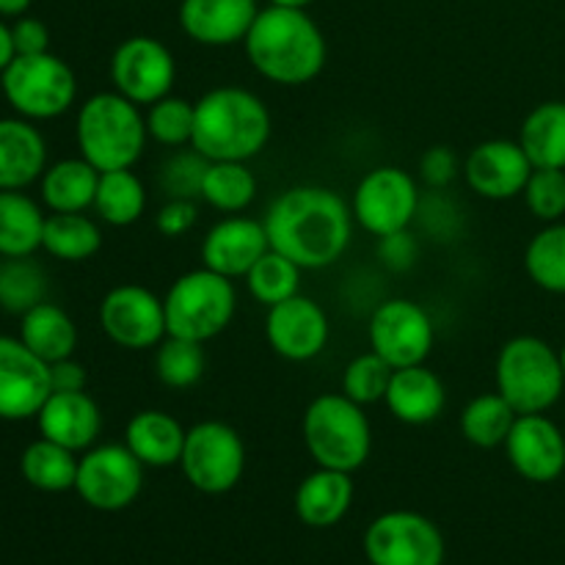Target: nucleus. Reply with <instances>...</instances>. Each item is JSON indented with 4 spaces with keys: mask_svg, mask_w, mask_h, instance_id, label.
<instances>
[{
    "mask_svg": "<svg viewBox=\"0 0 565 565\" xmlns=\"http://www.w3.org/2000/svg\"><path fill=\"white\" fill-rule=\"evenodd\" d=\"M263 224L274 252L301 270H323L348 252L356 221L345 196L331 188L296 185L270 202Z\"/></svg>",
    "mask_w": 565,
    "mask_h": 565,
    "instance_id": "f257e3e1",
    "label": "nucleus"
},
{
    "mask_svg": "<svg viewBox=\"0 0 565 565\" xmlns=\"http://www.w3.org/2000/svg\"><path fill=\"white\" fill-rule=\"evenodd\" d=\"M248 61L265 81L303 86L323 72L329 44L307 9L268 6L259 9L246 42Z\"/></svg>",
    "mask_w": 565,
    "mask_h": 565,
    "instance_id": "f03ea898",
    "label": "nucleus"
},
{
    "mask_svg": "<svg viewBox=\"0 0 565 565\" xmlns=\"http://www.w3.org/2000/svg\"><path fill=\"white\" fill-rule=\"evenodd\" d=\"M270 110L254 92L218 86L196 99L191 147L207 160H252L268 147Z\"/></svg>",
    "mask_w": 565,
    "mask_h": 565,
    "instance_id": "7ed1b4c3",
    "label": "nucleus"
},
{
    "mask_svg": "<svg viewBox=\"0 0 565 565\" xmlns=\"http://www.w3.org/2000/svg\"><path fill=\"white\" fill-rule=\"evenodd\" d=\"M75 141L81 158L97 171L132 169L147 149V119L119 92H99L77 110Z\"/></svg>",
    "mask_w": 565,
    "mask_h": 565,
    "instance_id": "20e7f679",
    "label": "nucleus"
},
{
    "mask_svg": "<svg viewBox=\"0 0 565 565\" xmlns=\"http://www.w3.org/2000/svg\"><path fill=\"white\" fill-rule=\"evenodd\" d=\"M303 445L323 469L353 475L367 463L373 450V428L364 406L342 392L315 397L303 412Z\"/></svg>",
    "mask_w": 565,
    "mask_h": 565,
    "instance_id": "39448f33",
    "label": "nucleus"
},
{
    "mask_svg": "<svg viewBox=\"0 0 565 565\" xmlns=\"http://www.w3.org/2000/svg\"><path fill=\"white\" fill-rule=\"evenodd\" d=\"M494 384L516 414H546L565 392L561 351L541 337H513L497 353Z\"/></svg>",
    "mask_w": 565,
    "mask_h": 565,
    "instance_id": "423d86ee",
    "label": "nucleus"
},
{
    "mask_svg": "<svg viewBox=\"0 0 565 565\" xmlns=\"http://www.w3.org/2000/svg\"><path fill=\"white\" fill-rule=\"evenodd\" d=\"M166 331L191 342H210L226 331L237 312L235 281L210 268L182 274L163 296Z\"/></svg>",
    "mask_w": 565,
    "mask_h": 565,
    "instance_id": "0eeeda50",
    "label": "nucleus"
},
{
    "mask_svg": "<svg viewBox=\"0 0 565 565\" xmlns=\"http://www.w3.org/2000/svg\"><path fill=\"white\" fill-rule=\"evenodd\" d=\"M0 86L11 108L31 121L55 119L64 116L75 105L77 81L75 72L58 55L36 53L17 55L3 72Z\"/></svg>",
    "mask_w": 565,
    "mask_h": 565,
    "instance_id": "6e6552de",
    "label": "nucleus"
},
{
    "mask_svg": "<svg viewBox=\"0 0 565 565\" xmlns=\"http://www.w3.org/2000/svg\"><path fill=\"white\" fill-rule=\"evenodd\" d=\"M180 469L188 483L202 494H226L246 472V445L232 425L204 419L188 428Z\"/></svg>",
    "mask_w": 565,
    "mask_h": 565,
    "instance_id": "1a4fd4ad",
    "label": "nucleus"
},
{
    "mask_svg": "<svg viewBox=\"0 0 565 565\" xmlns=\"http://www.w3.org/2000/svg\"><path fill=\"white\" fill-rule=\"evenodd\" d=\"M417 180L397 166H379L359 180L353 191V221L375 237L403 232L419 215Z\"/></svg>",
    "mask_w": 565,
    "mask_h": 565,
    "instance_id": "9d476101",
    "label": "nucleus"
},
{
    "mask_svg": "<svg viewBox=\"0 0 565 565\" xmlns=\"http://www.w3.org/2000/svg\"><path fill=\"white\" fill-rule=\"evenodd\" d=\"M143 469L125 441L88 447L77 461L75 491L94 511H125L141 494Z\"/></svg>",
    "mask_w": 565,
    "mask_h": 565,
    "instance_id": "9b49d317",
    "label": "nucleus"
},
{
    "mask_svg": "<svg viewBox=\"0 0 565 565\" xmlns=\"http://www.w3.org/2000/svg\"><path fill=\"white\" fill-rule=\"evenodd\" d=\"M370 565H445V535L423 513L390 511L364 533Z\"/></svg>",
    "mask_w": 565,
    "mask_h": 565,
    "instance_id": "f8f14e48",
    "label": "nucleus"
},
{
    "mask_svg": "<svg viewBox=\"0 0 565 565\" xmlns=\"http://www.w3.org/2000/svg\"><path fill=\"white\" fill-rule=\"evenodd\" d=\"M367 337L370 351L401 370L425 364V359L434 351L436 326L430 315L412 298H390L375 307Z\"/></svg>",
    "mask_w": 565,
    "mask_h": 565,
    "instance_id": "ddd939ff",
    "label": "nucleus"
},
{
    "mask_svg": "<svg viewBox=\"0 0 565 565\" xmlns=\"http://www.w3.org/2000/svg\"><path fill=\"white\" fill-rule=\"evenodd\" d=\"M110 81H114V92L136 103L138 108H149L158 99L169 97L171 88H174V53L160 39H125L110 58Z\"/></svg>",
    "mask_w": 565,
    "mask_h": 565,
    "instance_id": "4468645a",
    "label": "nucleus"
},
{
    "mask_svg": "<svg viewBox=\"0 0 565 565\" xmlns=\"http://www.w3.org/2000/svg\"><path fill=\"white\" fill-rule=\"evenodd\" d=\"M99 326L105 337L125 351H149L169 337L163 298L143 285H119L105 292Z\"/></svg>",
    "mask_w": 565,
    "mask_h": 565,
    "instance_id": "2eb2a0df",
    "label": "nucleus"
},
{
    "mask_svg": "<svg viewBox=\"0 0 565 565\" xmlns=\"http://www.w3.org/2000/svg\"><path fill=\"white\" fill-rule=\"evenodd\" d=\"M331 337L329 315L315 298L292 296L268 309L265 340L287 362H312L326 351Z\"/></svg>",
    "mask_w": 565,
    "mask_h": 565,
    "instance_id": "dca6fc26",
    "label": "nucleus"
},
{
    "mask_svg": "<svg viewBox=\"0 0 565 565\" xmlns=\"http://www.w3.org/2000/svg\"><path fill=\"white\" fill-rule=\"evenodd\" d=\"M50 392V364L22 340L0 337V419L36 417Z\"/></svg>",
    "mask_w": 565,
    "mask_h": 565,
    "instance_id": "f3484780",
    "label": "nucleus"
},
{
    "mask_svg": "<svg viewBox=\"0 0 565 565\" xmlns=\"http://www.w3.org/2000/svg\"><path fill=\"white\" fill-rule=\"evenodd\" d=\"M530 174H533V163L524 154L522 143L508 141V138L478 143L463 160V180L469 191L491 202L522 196Z\"/></svg>",
    "mask_w": 565,
    "mask_h": 565,
    "instance_id": "a211bd4d",
    "label": "nucleus"
},
{
    "mask_svg": "<svg viewBox=\"0 0 565 565\" xmlns=\"http://www.w3.org/2000/svg\"><path fill=\"white\" fill-rule=\"evenodd\" d=\"M502 447L519 478L530 483H552L565 472V436L546 414H519Z\"/></svg>",
    "mask_w": 565,
    "mask_h": 565,
    "instance_id": "6ab92c4d",
    "label": "nucleus"
},
{
    "mask_svg": "<svg viewBox=\"0 0 565 565\" xmlns=\"http://www.w3.org/2000/svg\"><path fill=\"white\" fill-rule=\"evenodd\" d=\"M270 248L268 232L263 221L246 218V215H230L210 226L202 241V265L226 276V279H246L248 270L257 265Z\"/></svg>",
    "mask_w": 565,
    "mask_h": 565,
    "instance_id": "aec40b11",
    "label": "nucleus"
},
{
    "mask_svg": "<svg viewBox=\"0 0 565 565\" xmlns=\"http://www.w3.org/2000/svg\"><path fill=\"white\" fill-rule=\"evenodd\" d=\"M257 14V0H182L180 28L204 47H232L246 42Z\"/></svg>",
    "mask_w": 565,
    "mask_h": 565,
    "instance_id": "412c9836",
    "label": "nucleus"
},
{
    "mask_svg": "<svg viewBox=\"0 0 565 565\" xmlns=\"http://www.w3.org/2000/svg\"><path fill=\"white\" fill-rule=\"evenodd\" d=\"M36 423L44 439L72 452H86L103 430V414L86 392H50Z\"/></svg>",
    "mask_w": 565,
    "mask_h": 565,
    "instance_id": "4be33fe9",
    "label": "nucleus"
},
{
    "mask_svg": "<svg viewBox=\"0 0 565 565\" xmlns=\"http://www.w3.org/2000/svg\"><path fill=\"white\" fill-rule=\"evenodd\" d=\"M384 403L392 417L401 419L403 425H430L445 412L447 392L434 370L414 364L392 373Z\"/></svg>",
    "mask_w": 565,
    "mask_h": 565,
    "instance_id": "5701e85b",
    "label": "nucleus"
},
{
    "mask_svg": "<svg viewBox=\"0 0 565 565\" xmlns=\"http://www.w3.org/2000/svg\"><path fill=\"white\" fill-rule=\"evenodd\" d=\"M47 143L31 119H0V191H22L42 180Z\"/></svg>",
    "mask_w": 565,
    "mask_h": 565,
    "instance_id": "b1692460",
    "label": "nucleus"
},
{
    "mask_svg": "<svg viewBox=\"0 0 565 565\" xmlns=\"http://www.w3.org/2000/svg\"><path fill=\"white\" fill-rule=\"evenodd\" d=\"M296 516L307 527L326 530L340 524L353 505V480L348 472L318 467L296 489Z\"/></svg>",
    "mask_w": 565,
    "mask_h": 565,
    "instance_id": "393cba45",
    "label": "nucleus"
},
{
    "mask_svg": "<svg viewBox=\"0 0 565 565\" xmlns=\"http://www.w3.org/2000/svg\"><path fill=\"white\" fill-rule=\"evenodd\" d=\"M185 434L188 430L169 412L143 408V412L132 414V419L127 423L125 445L143 467L166 469L180 463Z\"/></svg>",
    "mask_w": 565,
    "mask_h": 565,
    "instance_id": "a878e982",
    "label": "nucleus"
},
{
    "mask_svg": "<svg viewBox=\"0 0 565 565\" xmlns=\"http://www.w3.org/2000/svg\"><path fill=\"white\" fill-rule=\"evenodd\" d=\"M99 171L83 158H66L42 174V202L53 213H86L94 207Z\"/></svg>",
    "mask_w": 565,
    "mask_h": 565,
    "instance_id": "bb28decb",
    "label": "nucleus"
},
{
    "mask_svg": "<svg viewBox=\"0 0 565 565\" xmlns=\"http://www.w3.org/2000/svg\"><path fill=\"white\" fill-rule=\"evenodd\" d=\"M20 340L47 364L70 359L77 348V326L58 303L42 301L22 315Z\"/></svg>",
    "mask_w": 565,
    "mask_h": 565,
    "instance_id": "cd10ccee",
    "label": "nucleus"
},
{
    "mask_svg": "<svg viewBox=\"0 0 565 565\" xmlns=\"http://www.w3.org/2000/svg\"><path fill=\"white\" fill-rule=\"evenodd\" d=\"M519 143L533 169H565V103L550 99L524 116Z\"/></svg>",
    "mask_w": 565,
    "mask_h": 565,
    "instance_id": "c85d7f7f",
    "label": "nucleus"
},
{
    "mask_svg": "<svg viewBox=\"0 0 565 565\" xmlns=\"http://www.w3.org/2000/svg\"><path fill=\"white\" fill-rule=\"evenodd\" d=\"M44 221L31 196L22 191H0V257H31L42 248Z\"/></svg>",
    "mask_w": 565,
    "mask_h": 565,
    "instance_id": "c756f323",
    "label": "nucleus"
},
{
    "mask_svg": "<svg viewBox=\"0 0 565 565\" xmlns=\"http://www.w3.org/2000/svg\"><path fill=\"white\" fill-rule=\"evenodd\" d=\"M94 213L108 226H132L147 213V188L132 169L99 171Z\"/></svg>",
    "mask_w": 565,
    "mask_h": 565,
    "instance_id": "7c9ffc66",
    "label": "nucleus"
},
{
    "mask_svg": "<svg viewBox=\"0 0 565 565\" xmlns=\"http://www.w3.org/2000/svg\"><path fill=\"white\" fill-rule=\"evenodd\" d=\"M257 177L246 160H210L202 180V199L213 210L237 215L257 199Z\"/></svg>",
    "mask_w": 565,
    "mask_h": 565,
    "instance_id": "2f4dec72",
    "label": "nucleus"
},
{
    "mask_svg": "<svg viewBox=\"0 0 565 565\" xmlns=\"http://www.w3.org/2000/svg\"><path fill=\"white\" fill-rule=\"evenodd\" d=\"M42 248L64 263H86L103 248V232L86 213H53L44 221Z\"/></svg>",
    "mask_w": 565,
    "mask_h": 565,
    "instance_id": "473e14b6",
    "label": "nucleus"
},
{
    "mask_svg": "<svg viewBox=\"0 0 565 565\" xmlns=\"http://www.w3.org/2000/svg\"><path fill=\"white\" fill-rule=\"evenodd\" d=\"M77 452L55 445L50 439H36L25 447L20 458V472L33 489L47 491V494H61V491L75 489L77 480Z\"/></svg>",
    "mask_w": 565,
    "mask_h": 565,
    "instance_id": "72a5a7b5",
    "label": "nucleus"
},
{
    "mask_svg": "<svg viewBox=\"0 0 565 565\" xmlns=\"http://www.w3.org/2000/svg\"><path fill=\"white\" fill-rule=\"evenodd\" d=\"M516 417L519 414L500 392H489V395H478L467 403V408L461 412V434L469 445L480 447V450H494V447L505 445Z\"/></svg>",
    "mask_w": 565,
    "mask_h": 565,
    "instance_id": "f704fd0d",
    "label": "nucleus"
},
{
    "mask_svg": "<svg viewBox=\"0 0 565 565\" xmlns=\"http://www.w3.org/2000/svg\"><path fill=\"white\" fill-rule=\"evenodd\" d=\"M524 268L541 290L565 296V221L535 232L524 252Z\"/></svg>",
    "mask_w": 565,
    "mask_h": 565,
    "instance_id": "c9c22d12",
    "label": "nucleus"
},
{
    "mask_svg": "<svg viewBox=\"0 0 565 565\" xmlns=\"http://www.w3.org/2000/svg\"><path fill=\"white\" fill-rule=\"evenodd\" d=\"M47 276L31 257H3L0 263V309L25 315L36 303L47 301Z\"/></svg>",
    "mask_w": 565,
    "mask_h": 565,
    "instance_id": "e433bc0d",
    "label": "nucleus"
},
{
    "mask_svg": "<svg viewBox=\"0 0 565 565\" xmlns=\"http://www.w3.org/2000/svg\"><path fill=\"white\" fill-rule=\"evenodd\" d=\"M301 274L292 259H287L285 254L268 252L257 259L252 270L246 274V287L252 292V298L257 303H263L265 309L276 307V303L287 301V298L298 296V287H301Z\"/></svg>",
    "mask_w": 565,
    "mask_h": 565,
    "instance_id": "4c0bfd02",
    "label": "nucleus"
},
{
    "mask_svg": "<svg viewBox=\"0 0 565 565\" xmlns=\"http://www.w3.org/2000/svg\"><path fill=\"white\" fill-rule=\"evenodd\" d=\"M204 370H207V356L202 342L166 337L154 351V375L169 390H191L202 381Z\"/></svg>",
    "mask_w": 565,
    "mask_h": 565,
    "instance_id": "58836bf2",
    "label": "nucleus"
},
{
    "mask_svg": "<svg viewBox=\"0 0 565 565\" xmlns=\"http://www.w3.org/2000/svg\"><path fill=\"white\" fill-rule=\"evenodd\" d=\"M143 119H147L149 138L158 141L160 147H171V149L191 147L193 121H196V103L169 94V97L149 105Z\"/></svg>",
    "mask_w": 565,
    "mask_h": 565,
    "instance_id": "ea45409f",
    "label": "nucleus"
},
{
    "mask_svg": "<svg viewBox=\"0 0 565 565\" xmlns=\"http://www.w3.org/2000/svg\"><path fill=\"white\" fill-rule=\"evenodd\" d=\"M392 373H395V367L390 362H384L379 353H362L353 362H348L345 373H342V395H348L359 406L384 403Z\"/></svg>",
    "mask_w": 565,
    "mask_h": 565,
    "instance_id": "a19ab883",
    "label": "nucleus"
},
{
    "mask_svg": "<svg viewBox=\"0 0 565 565\" xmlns=\"http://www.w3.org/2000/svg\"><path fill=\"white\" fill-rule=\"evenodd\" d=\"M207 166L210 160L193 147L180 149L160 169V188L169 199H193L196 202V196H202V180Z\"/></svg>",
    "mask_w": 565,
    "mask_h": 565,
    "instance_id": "79ce46f5",
    "label": "nucleus"
},
{
    "mask_svg": "<svg viewBox=\"0 0 565 565\" xmlns=\"http://www.w3.org/2000/svg\"><path fill=\"white\" fill-rule=\"evenodd\" d=\"M524 204L530 213L544 224H555L565 215V169H533L527 188H524Z\"/></svg>",
    "mask_w": 565,
    "mask_h": 565,
    "instance_id": "37998d69",
    "label": "nucleus"
},
{
    "mask_svg": "<svg viewBox=\"0 0 565 565\" xmlns=\"http://www.w3.org/2000/svg\"><path fill=\"white\" fill-rule=\"evenodd\" d=\"M199 210L193 199H169L154 215V226L163 237H182L196 226Z\"/></svg>",
    "mask_w": 565,
    "mask_h": 565,
    "instance_id": "c03bdc74",
    "label": "nucleus"
},
{
    "mask_svg": "<svg viewBox=\"0 0 565 565\" xmlns=\"http://www.w3.org/2000/svg\"><path fill=\"white\" fill-rule=\"evenodd\" d=\"M417 257H419V246L408 230L379 237V259L386 265V268L395 270V274L412 270L414 263H417Z\"/></svg>",
    "mask_w": 565,
    "mask_h": 565,
    "instance_id": "a18cd8bd",
    "label": "nucleus"
},
{
    "mask_svg": "<svg viewBox=\"0 0 565 565\" xmlns=\"http://www.w3.org/2000/svg\"><path fill=\"white\" fill-rule=\"evenodd\" d=\"M419 177L425 185L441 191L458 177V154L450 147H430L419 160Z\"/></svg>",
    "mask_w": 565,
    "mask_h": 565,
    "instance_id": "49530a36",
    "label": "nucleus"
},
{
    "mask_svg": "<svg viewBox=\"0 0 565 565\" xmlns=\"http://www.w3.org/2000/svg\"><path fill=\"white\" fill-rule=\"evenodd\" d=\"M11 36H14L17 55L47 53L50 47L47 25H44L42 20H36V17H20V20L11 25Z\"/></svg>",
    "mask_w": 565,
    "mask_h": 565,
    "instance_id": "de8ad7c7",
    "label": "nucleus"
},
{
    "mask_svg": "<svg viewBox=\"0 0 565 565\" xmlns=\"http://www.w3.org/2000/svg\"><path fill=\"white\" fill-rule=\"evenodd\" d=\"M86 367L72 356L50 364V386H53V392H86Z\"/></svg>",
    "mask_w": 565,
    "mask_h": 565,
    "instance_id": "09e8293b",
    "label": "nucleus"
},
{
    "mask_svg": "<svg viewBox=\"0 0 565 565\" xmlns=\"http://www.w3.org/2000/svg\"><path fill=\"white\" fill-rule=\"evenodd\" d=\"M17 58V50H14V36H11V28L6 22H0V72Z\"/></svg>",
    "mask_w": 565,
    "mask_h": 565,
    "instance_id": "8fccbe9b",
    "label": "nucleus"
},
{
    "mask_svg": "<svg viewBox=\"0 0 565 565\" xmlns=\"http://www.w3.org/2000/svg\"><path fill=\"white\" fill-rule=\"evenodd\" d=\"M31 0H0V17H22Z\"/></svg>",
    "mask_w": 565,
    "mask_h": 565,
    "instance_id": "3c124183",
    "label": "nucleus"
},
{
    "mask_svg": "<svg viewBox=\"0 0 565 565\" xmlns=\"http://www.w3.org/2000/svg\"><path fill=\"white\" fill-rule=\"evenodd\" d=\"M315 0H270V6H285V9H309Z\"/></svg>",
    "mask_w": 565,
    "mask_h": 565,
    "instance_id": "603ef678",
    "label": "nucleus"
},
{
    "mask_svg": "<svg viewBox=\"0 0 565 565\" xmlns=\"http://www.w3.org/2000/svg\"><path fill=\"white\" fill-rule=\"evenodd\" d=\"M561 362H563V373H565V345L561 348Z\"/></svg>",
    "mask_w": 565,
    "mask_h": 565,
    "instance_id": "864d4df0",
    "label": "nucleus"
}]
</instances>
